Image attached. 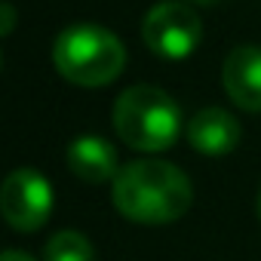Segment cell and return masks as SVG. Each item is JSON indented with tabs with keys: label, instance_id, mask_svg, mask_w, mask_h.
<instances>
[{
	"label": "cell",
	"instance_id": "4",
	"mask_svg": "<svg viewBox=\"0 0 261 261\" xmlns=\"http://www.w3.org/2000/svg\"><path fill=\"white\" fill-rule=\"evenodd\" d=\"M203 37V25L197 19V13L188 4L178 0H163L154 10H148L145 22H142V40L145 46L160 56V59H188Z\"/></svg>",
	"mask_w": 261,
	"mask_h": 261
},
{
	"label": "cell",
	"instance_id": "3",
	"mask_svg": "<svg viewBox=\"0 0 261 261\" xmlns=\"http://www.w3.org/2000/svg\"><path fill=\"white\" fill-rule=\"evenodd\" d=\"M56 71L77 86H105L126 68V49L114 31L101 25H71L53 46Z\"/></svg>",
	"mask_w": 261,
	"mask_h": 261
},
{
	"label": "cell",
	"instance_id": "12",
	"mask_svg": "<svg viewBox=\"0 0 261 261\" xmlns=\"http://www.w3.org/2000/svg\"><path fill=\"white\" fill-rule=\"evenodd\" d=\"M194 4H203V7H212V4H218V0H194Z\"/></svg>",
	"mask_w": 261,
	"mask_h": 261
},
{
	"label": "cell",
	"instance_id": "6",
	"mask_svg": "<svg viewBox=\"0 0 261 261\" xmlns=\"http://www.w3.org/2000/svg\"><path fill=\"white\" fill-rule=\"evenodd\" d=\"M227 98L249 114H261V46H237L221 65Z\"/></svg>",
	"mask_w": 261,
	"mask_h": 261
},
{
	"label": "cell",
	"instance_id": "7",
	"mask_svg": "<svg viewBox=\"0 0 261 261\" xmlns=\"http://www.w3.org/2000/svg\"><path fill=\"white\" fill-rule=\"evenodd\" d=\"M188 145L206 157L230 154L240 145V123L224 108H203L188 123Z\"/></svg>",
	"mask_w": 261,
	"mask_h": 261
},
{
	"label": "cell",
	"instance_id": "13",
	"mask_svg": "<svg viewBox=\"0 0 261 261\" xmlns=\"http://www.w3.org/2000/svg\"><path fill=\"white\" fill-rule=\"evenodd\" d=\"M258 218H261V197H258Z\"/></svg>",
	"mask_w": 261,
	"mask_h": 261
},
{
	"label": "cell",
	"instance_id": "5",
	"mask_svg": "<svg viewBox=\"0 0 261 261\" xmlns=\"http://www.w3.org/2000/svg\"><path fill=\"white\" fill-rule=\"evenodd\" d=\"M0 212L16 230H37L53 212V185L37 169H16L0 188Z\"/></svg>",
	"mask_w": 261,
	"mask_h": 261
},
{
	"label": "cell",
	"instance_id": "8",
	"mask_svg": "<svg viewBox=\"0 0 261 261\" xmlns=\"http://www.w3.org/2000/svg\"><path fill=\"white\" fill-rule=\"evenodd\" d=\"M68 169L86 185H101L117 178L120 160L114 145L101 136H80L68 145Z\"/></svg>",
	"mask_w": 261,
	"mask_h": 261
},
{
	"label": "cell",
	"instance_id": "1",
	"mask_svg": "<svg viewBox=\"0 0 261 261\" xmlns=\"http://www.w3.org/2000/svg\"><path fill=\"white\" fill-rule=\"evenodd\" d=\"M111 200L129 221L169 224L191 209L194 188L191 178L166 160H133L120 166Z\"/></svg>",
	"mask_w": 261,
	"mask_h": 261
},
{
	"label": "cell",
	"instance_id": "9",
	"mask_svg": "<svg viewBox=\"0 0 261 261\" xmlns=\"http://www.w3.org/2000/svg\"><path fill=\"white\" fill-rule=\"evenodd\" d=\"M43 261H95V249L80 230H59L43 246Z\"/></svg>",
	"mask_w": 261,
	"mask_h": 261
},
{
	"label": "cell",
	"instance_id": "11",
	"mask_svg": "<svg viewBox=\"0 0 261 261\" xmlns=\"http://www.w3.org/2000/svg\"><path fill=\"white\" fill-rule=\"evenodd\" d=\"M0 261H34V258H31L28 252H19V249H7Z\"/></svg>",
	"mask_w": 261,
	"mask_h": 261
},
{
	"label": "cell",
	"instance_id": "10",
	"mask_svg": "<svg viewBox=\"0 0 261 261\" xmlns=\"http://www.w3.org/2000/svg\"><path fill=\"white\" fill-rule=\"evenodd\" d=\"M0 13H4V34H10L13 25H16V10L10 4H4V10H0Z\"/></svg>",
	"mask_w": 261,
	"mask_h": 261
},
{
	"label": "cell",
	"instance_id": "2",
	"mask_svg": "<svg viewBox=\"0 0 261 261\" xmlns=\"http://www.w3.org/2000/svg\"><path fill=\"white\" fill-rule=\"evenodd\" d=\"M181 129V111L160 86H129L114 101V133L133 151H166Z\"/></svg>",
	"mask_w": 261,
	"mask_h": 261
}]
</instances>
